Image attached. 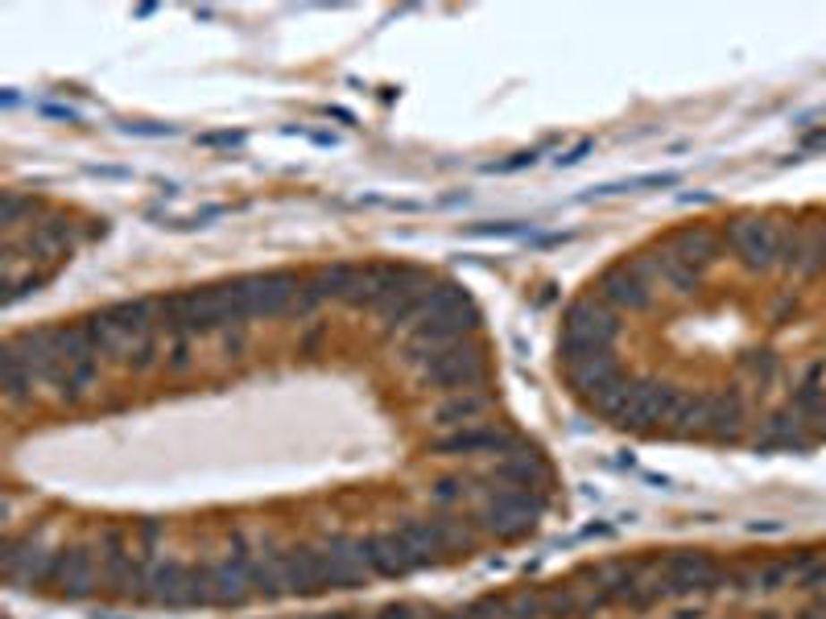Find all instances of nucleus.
I'll return each instance as SVG.
<instances>
[{"mask_svg": "<svg viewBox=\"0 0 826 619\" xmlns=\"http://www.w3.org/2000/svg\"><path fill=\"white\" fill-rule=\"evenodd\" d=\"M620 335V322L603 301H579L566 310V352H603Z\"/></svg>", "mask_w": 826, "mask_h": 619, "instance_id": "obj_1", "label": "nucleus"}, {"mask_svg": "<svg viewBox=\"0 0 826 619\" xmlns=\"http://www.w3.org/2000/svg\"><path fill=\"white\" fill-rule=\"evenodd\" d=\"M728 240L748 268H769L781 257V232L773 219H740V224H731Z\"/></svg>", "mask_w": 826, "mask_h": 619, "instance_id": "obj_2", "label": "nucleus"}, {"mask_svg": "<svg viewBox=\"0 0 826 619\" xmlns=\"http://www.w3.org/2000/svg\"><path fill=\"white\" fill-rule=\"evenodd\" d=\"M600 301L616 310H644V306H653V285L644 277H636L628 265H620L600 277Z\"/></svg>", "mask_w": 826, "mask_h": 619, "instance_id": "obj_3", "label": "nucleus"}, {"mask_svg": "<svg viewBox=\"0 0 826 619\" xmlns=\"http://www.w3.org/2000/svg\"><path fill=\"white\" fill-rule=\"evenodd\" d=\"M483 409V396H467V401H451V405H442L439 409V421L442 426H459V421H467V417H475Z\"/></svg>", "mask_w": 826, "mask_h": 619, "instance_id": "obj_4", "label": "nucleus"}]
</instances>
